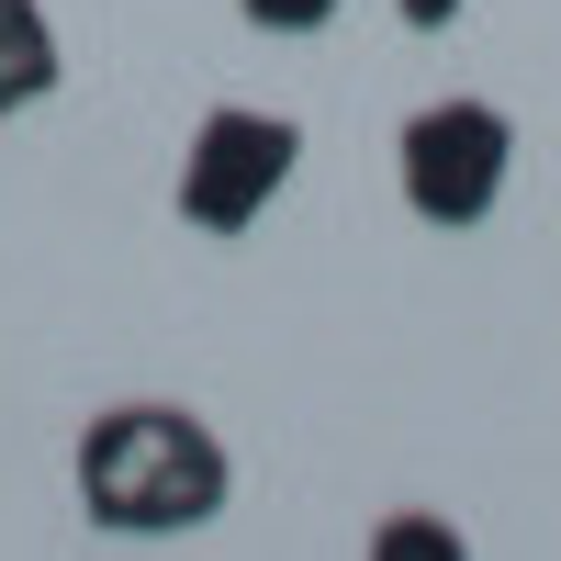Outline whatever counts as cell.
<instances>
[{
	"label": "cell",
	"mask_w": 561,
	"mask_h": 561,
	"mask_svg": "<svg viewBox=\"0 0 561 561\" xmlns=\"http://www.w3.org/2000/svg\"><path fill=\"white\" fill-rule=\"evenodd\" d=\"M68 483H79V517L113 539H192L225 517L237 460L192 404H102L68 449Z\"/></svg>",
	"instance_id": "obj_1"
},
{
	"label": "cell",
	"mask_w": 561,
	"mask_h": 561,
	"mask_svg": "<svg viewBox=\"0 0 561 561\" xmlns=\"http://www.w3.org/2000/svg\"><path fill=\"white\" fill-rule=\"evenodd\" d=\"M393 23H404V34H449L460 0H393Z\"/></svg>",
	"instance_id": "obj_7"
},
{
	"label": "cell",
	"mask_w": 561,
	"mask_h": 561,
	"mask_svg": "<svg viewBox=\"0 0 561 561\" xmlns=\"http://www.w3.org/2000/svg\"><path fill=\"white\" fill-rule=\"evenodd\" d=\"M57 79H68V57H57V23H45V0H0V124L34 113Z\"/></svg>",
	"instance_id": "obj_4"
},
{
	"label": "cell",
	"mask_w": 561,
	"mask_h": 561,
	"mask_svg": "<svg viewBox=\"0 0 561 561\" xmlns=\"http://www.w3.org/2000/svg\"><path fill=\"white\" fill-rule=\"evenodd\" d=\"M237 12H248L259 34H325V23L348 12V0H237Z\"/></svg>",
	"instance_id": "obj_6"
},
{
	"label": "cell",
	"mask_w": 561,
	"mask_h": 561,
	"mask_svg": "<svg viewBox=\"0 0 561 561\" xmlns=\"http://www.w3.org/2000/svg\"><path fill=\"white\" fill-rule=\"evenodd\" d=\"M359 561H472V539H460L449 517H427V505H393V517L370 528Z\"/></svg>",
	"instance_id": "obj_5"
},
{
	"label": "cell",
	"mask_w": 561,
	"mask_h": 561,
	"mask_svg": "<svg viewBox=\"0 0 561 561\" xmlns=\"http://www.w3.org/2000/svg\"><path fill=\"white\" fill-rule=\"evenodd\" d=\"M304 169V124L293 113H259V102H214L180 147V225L192 237H248V225L293 192Z\"/></svg>",
	"instance_id": "obj_3"
},
{
	"label": "cell",
	"mask_w": 561,
	"mask_h": 561,
	"mask_svg": "<svg viewBox=\"0 0 561 561\" xmlns=\"http://www.w3.org/2000/svg\"><path fill=\"white\" fill-rule=\"evenodd\" d=\"M505 169H517V124L494 102H472V90L404 113V135H393V192H404L415 225H438V237H472L505 203Z\"/></svg>",
	"instance_id": "obj_2"
}]
</instances>
